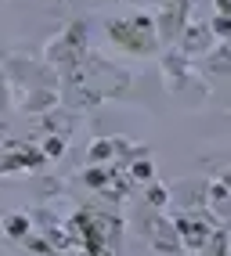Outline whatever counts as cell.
I'll list each match as a JSON object with an SVG mask.
<instances>
[{
	"label": "cell",
	"instance_id": "7a4b0ae2",
	"mask_svg": "<svg viewBox=\"0 0 231 256\" xmlns=\"http://www.w3.org/2000/svg\"><path fill=\"white\" fill-rule=\"evenodd\" d=\"M217 8H220L224 18H231V0H217Z\"/></svg>",
	"mask_w": 231,
	"mask_h": 256
},
{
	"label": "cell",
	"instance_id": "6da1fadb",
	"mask_svg": "<svg viewBox=\"0 0 231 256\" xmlns=\"http://www.w3.org/2000/svg\"><path fill=\"white\" fill-rule=\"evenodd\" d=\"M8 231H11V234H22V231H26V224H22V216H11V224H8Z\"/></svg>",
	"mask_w": 231,
	"mask_h": 256
}]
</instances>
